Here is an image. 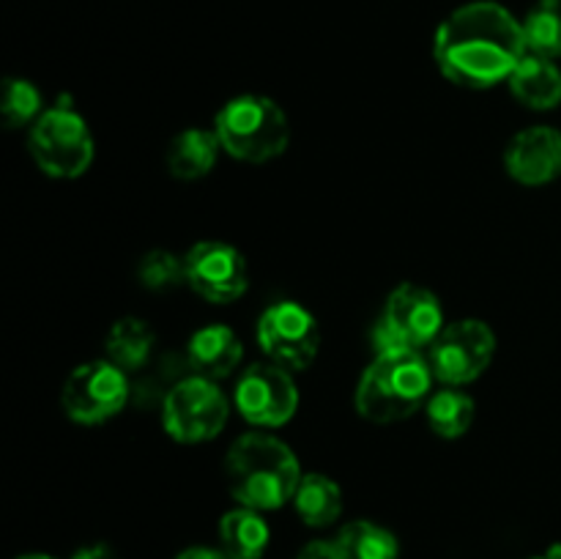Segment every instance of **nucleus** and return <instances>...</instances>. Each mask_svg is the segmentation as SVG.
<instances>
[{
  "label": "nucleus",
  "mask_w": 561,
  "mask_h": 559,
  "mask_svg": "<svg viewBox=\"0 0 561 559\" xmlns=\"http://www.w3.org/2000/svg\"><path fill=\"white\" fill-rule=\"evenodd\" d=\"M175 559H230L228 554L219 551V548H208V546H192L184 548Z\"/></svg>",
  "instance_id": "nucleus-26"
},
{
  "label": "nucleus",
  "mask_w": 561,
  "mask_h": 559,
  "mask_svg": "<svg viewBox=\"0 0 561 559\" xmlns=\"http://www.w3.org/2000/svg\"><path fill=\"white\" fill-rule=\"evenodd\" d=\"M427 422L442 438H460L474 422V400L460 387H444L427 398Z\"/></svg>",
  "instance_id": "nucleus-21"
},
{
  "label": "nucleus",
  "mask_w": 561,
  "mask_h": 559,
  "mask_svg": "<svg viewBox=\"0 0 561 559\" xmlns=\"http://www.w3.org/2000/svg\"><path fill=\"white\" fill-rule=\"evenodd\" d=\"M241 356H244V345L225 323H208V327L197 329L186 345V362H190L192 373L211 378V381L228 378L239 367Z\"/></svg>",
  "instance_id": "nucleus-14"
},
{
  "label": "nucleus",
  "mask_w": 561,
  "mask_h": 559,
  "mask_svg": "<svg viewBox=\"0 0 561 559\" xmlns=\"http://www.w3.org/2000/svg\"><path fill=\"white\" fill-rule=\"evenodd\" d=\"M340 559H398L400 543L383 526L373 521H351L334 537Z\"/></svg>",
  "instance_id": "nucleus-20"
},
{
  "label": "nucleus",
  "mask_w": 561,
  "mask_h": 559,
  "mask_svg": "<svg viewBox=\"0 0 561 559\" xmlns=\"http://www.w3.org/2000/svg\"><path fill=\"white\" fill-rule=\"evenodd\" d=\"M33 162L53 179H80L93 162V135L85 118L69 104L44 110L27 135Z\"/></svg>",
  "instance_id": "nucleus-5"
},
{
  "label": "nucleus",
  "mask_w": 561,
  "mask_h": 559,
  "mask_svg": "<svg viewBox=\"0 0 561 559\" xmlns=\"http://www.w3.org/2000/svg\"><path fill=\"white\" fill-rule=\"evenodd\" d=\"M257 343L268 360L290 373L307 370L321 349V329L316 316L299 301H274L257 318Z\"/></svg>",
  "instance_id": "nucleus-8"
},
{
  "label": "nucleus",
  "mask_w": 561,
  "mask_h": 559,
  "mask_svg": "<svg viewBox=\"0 0 561 559\" xmlns=\"http://www.w3.org/2000/svg\"><path fill=\"white\" fill-rule=\"evenodd\" d=\"M230 403L217 381L186 376L175 384L162 403V425L181 444L211 442L228 422Z\"/></svg>",
  "instance_id": "nucleus-6"
},
{
  "label": "nucleus",
  "mask_w": 561,
  "mask_h": 559,
  "mask_svg": "<svg viewBox=\"0 0 561 559\" xmlns=\"http://www.w3.org/2000/svg\"><path fill=\"white\" fill-rule=\"evenodd\" d=\"M294 504L307 526H329L343 513V491L332 477L312 471V475H301Z\"/></svg>",
  "instance_id": "nucleus-18"
},
{
  "label": "nucleus",
  "mask_w": 561,
  "mask_h": 559,
  "mask_svg": "<svg viewBox=\"0 0 561 559\" xmlns=\"http://www.w3.org/2000/svg\"><path fill=\"white\" fill-rule=\"evenodd\" d=\"M153 343H157V334L148 327L142 318H121L118 323H113L107 334V360L115 362L121 370H140L153 354Z\"/></svg>",
  "instance_id": "nucleus-19"
},
{
  "label": "nucleus",
  "mask_w": 561,
  "mask_h": 559,
  "mask_svg": "<svg viewBox=\"0 0 561 559\" xmlns=\"http://www.w3.org/2000/svg\"><path fill=\"white\" fill-rule=\"evenodd\" d=\"M507 82L513 96L526 107L553 110L561 104V71L551 58L526 53Z\"/></svg>",
  "instance_id": "nucleus-15"
},
{
  "label": "nucleus",
  "mask_w": 561,
  "mask_h": 559,
  "mask_svg": "<svg viewBox=\"0 0 561 559\" xmlns=\"http://www.w3.org/2000/svg\"><path fill=\"white\" fill-rule=\"evenodd\" d=\"M214 132L230 157L250 164L277 159L290 140L288 115L274 99L257 93L225 102L214 118Z\"/></svg>",
  "instance_id": "nucleus-4"
},
{
  "label": "nucleus",
  "mask_w": 561,
  "mask_h": 559,
  "mask_svg": "<svg viewBox=\"0 0 561 559\" xmlns=\"http://www.w3.org/2000/svg\"><path fill=\"white\" fill-rule=\"evenodd\" d=\"M436 376L422 351L376 354L356 387V411L376 425L403 422L431 398Z\"/></svg>",
  "instance_id": "nucleus-3"
},
{
  "label": "nucleus",
  "mask_w": 561,
  "mask_h": 559,
  "mask_svg": "<svg viewBox=\"0 0 561 559\" xmlns=\"http://www.w3.org/2000/svg\"><path fill=\"white\" fill-rule=\"evenodd\" d=\"M44 113L42 91L31 80L22 77H9L3 82V99H0V115H3L9 129H22L33 126Z\"/></svg>",
  "instance_id": "nucleus-23"
},
{
  "label": "nucleus",
  "mask_w": 561,
  "mask_h": 559,
  "mask_svg": "<svg viewBox=\"0 0 561 559\" xmlns=\"http://www.w3.org/2000/svg\"><path fill=\"white\" fill-rule=\"evenodd\" d=\"M381 318L389 323L398 343L411 351L431 349L444 329V310L438 296L414 283L398 285L389 294Z\"/></svg>",
  "instance_id": "nucleus-12"
},
{
  "label": "nucleus",
  "mask_w": 561,
  "mask_h": 559,
  "mask_svg": "<svg viewBox=\"0 0 561 559\" xmlns=\"http://www.w3.org/2000/svg\"><path fill=\"white\" fill-rule=\"evenodd\" d=\"M71 559H118V557H115V551L110 546H104V543H96V546L80 548V551H77Z\"/></svg>",
  "instance_id": "nucleus-27"
},
{
  "label": "nucleus",
  "mask_w": 561,
  "mask_h": 559,
  "mask_svg": "<svg viewBox=\"0 0 561 559\" xmlns=\"http://www.w3.org/2000/svg\"><path fill=\"white\" fill-rule=\"evenodd\" d=\"M20 559H55V557H47V554H25V557Z\"/></svg>",
  "instance_id": "nucleus-29"
},
{
  "label": "nucleus",
  "mask_w": 561,
  "mask_h": 559,
  "mask_svg": "<svg viewBox=\"0 0 561 559\" xmlns=\"http://www.w3.org/2000/svg\"><path fill=\"white\" fill-rule=\"evenodd\" d=\"M526 53L524 22L491 0L455 9L433 38L438 71L455 85L474 91L510 80Z\"/></svg>",
  "instance_id": "nucleus-1"
},
{
  "label": "nucleus",
  "mask_w": 561,
  "mask_h": 559,
  "mask_svg": "<svg viewBox=\"0 0 561 559\" xmlns=\"http://www.w3.org/2000/svg\"><path fill=\"white\" fill-rule=\"evenodd\" d=\"M186 285L214 305H228L247 294V261L225 241H201L184 255Z\"/></svg>",
  "instance_id": "nucleus-11"
},
{
  "label": "nucleus",
  "mask_w": 561,
  "mask_h": 559,
  "mask_svg": "<svg viewBox=\"0 0 561 559\" xmlns=\"http://www.w3.org/2000/svg\"><path fill=\"white\" fill-rule=\"evenodd\" d=\"M504 168L518 184L542 186L561 175V132L553 126H529L510 140Z\"/></svg>",
  "instance_id": "nucleus-13"
},
{
  "label": "nucleus",
  "mask_w": 561,
  "mask_h": 559,
  "mask_svg": "<svg viewBox=\"0 0 561 559\" xmlns=\"http://www.w3.org/2000/svg\"><path fill=\"white\" fill-rule=\"evenodd\" d=\"M531 559H561V546L548 548L546 554H540V557H531Z\"/></svg>",
  "instance_id": "nucleus-28"
},
{
  "label": "nucleus",
  "mask_w": 561,
  "mask_h": 559,
  "mask_svg": "<svg viewBox=\"0 0 561 559\" xmlns=\"http://www.w3.org/2000/svg\"><path fill=\"white\" fill-rule=\"evenodd\" d=\"M296 559H340L337 554V546H334V540H312L307 543L305 548L299 551V557Z\"/></svg>",
  "instance_id": "nucleus-25"
},
{
  "label": "nucleus",
  "mask_w": 561,
  "mask_h": 559,
  "mask_svg": "<svg viewBox=\"0 0 561 559\" xmlns=\"http://www.w3.org/2000/svg\"><path fill=\"white\" fill-rule=\"evenodd\" d=\"M129 400V378L115 362L96 360L75 367L66 378L60 406L80 425H102Z\"/></svg>",
  "instance_id": "nucleus-9"
},
{
  "label": "nucleus",
  "mask_w": 561,
  "mask_h": 559,
  "mask_svg": "<svg viewBox=\"0 0 561 559\" xmlns=\"http://www.w3.org/2000/svg\"><path fill=\"white\" fill-rule=\"evenodd\" d=\"M529 53L542 58H561V0H537L524 20Z\"/></svg>",
  "instance_id": "nucleus-22"
},
{
  "label": "nucleus",
  "mask_w": 561,
  "mask_h": 559,
  "mask_svg": "<svg viewBox=\"0 0 561 559\" xmlns=\"http://www.w3.org/2000/svg\"><path fill=\"white\" fill-rule=\"evenodd\" d=\"M217 132L208 129H184L173 137L168 148V170L181 181L203 179L214 168L219 153Z\"/></svg>",
  "instance_id": "nucleus-16"
},
{
  "label": "nucleus",
  "mask_w": 561,
  "mask_h": 559,
  "mask_svg": "<svg viewBox=\"0 0 561 559\" xmlns=\"http://www.w3.org/2000/svg\"><path fill=\"white\" fill-rule=\"evenodd\" d=\"M496 354V334L485 321L463 318V321L447 323L436 343L427 349V362L444 387H463L477 381Z\"/></svg>",
  "instance_id": "nucleus-7"
},
{
  "label": "nucleus",
  "mask_w": 561,
  "mask_h": 559,
  "mask_svg": "<svg viewBox=\"0 0 561 559\" xmlns=\"http://www.w3.org/2000/svg\"><path fill=\"white\" fill-rule=\"evenodd\" d=\"M233 403L250 425L279 427L296 414L299 392L288 367L277 362H257L241 373Z\"/></svg>",
  "instance_id": "nucleus-10"
},
{
  "label": "nucleus",
  "mask_w": 561,
  "mask_h": 559,
  "mask_svg": "<svg viewBox=\"0 0 561 559\" xmlns=\"http://www.w3.org/2000/svg\"><path fill=\"white\" fill-rule=\"evenodd\" d=\"M225 475L236 502L257 513L283 507L301 482L294 449L268 433H244L236 438L225 458Z\"/></svg>",
  "instance_id": "nucleus-2"
},
{
  "label": "nucleus",
  "mask_w": 561,
  "mask_h": 559,
  "mask_svg": "<svg viewBox=\"0 0 561 559\" xmlns=\"http://www.w3.org/2000/svg\"><path fill=\"white\" fill-rule=\"evenodd\" d=\"M137 277L148 290H164L170 285L186 283L184 258L173 255L168 250H151L142 255L140 266H137Z\"/></svg>",
  "instance_id": "nucleus-24"
},
{
  "label": "nucleus",
  "mask_w": 561,
  "mask_h": 559,
  "mask_svg": "<svg viewBox=\"0 0 561 559\" xmlns=\"http://www.w3.org/2000/svg\"><path fill=\"white\" fill-rule=\"evenodd\" d=\"M268 524L257 510H230L219 521V543L230 559H261L268 548Z\"/></svg>",
  "instance_id": "nucleus-17"
}]
</instances>
